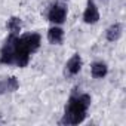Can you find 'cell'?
<instances>
[{
  "label": "cell",
  "instance_id": "6da1fadb",
  "mask_svg": "<svg viewBox=\"0 0 126 126\" xmlns=\"http://www.w3.org/2000/svg\"><path fill=\"white\" fill-rule=\"evenodd\" d=\"M40 47V36L37 33H27L22 36H14V64L18 67H27L30 55Z\"/></svg>",
  "mask_w": 126,
  "mask_h": 126
},
{
  "label": "cell",
  "instance_id": "7a4b0ae2",
  "mask_svg": "<svg viewBox=\"0 0 126 126\" xmlns=\"http://www.w3.org/2000/svg\"><path fill=\"white\" fill-rule=\"evenodd\" d=\"M91 105V96L88 94L71 95L67 105L64 116L59 120V125H79L86 119V111Z\"/></svg>",
  "mask_w": 126,
  "mask_h": 126
},
{
  "label": "cell",
  "instance_id": "3957f363",
  "mask_svg": "<svg viewBox=\"0 0 126 126\" xmlns=\"http://www.w3.org/2000/svg\"><path fill=\"white\" fill-rule=\"evenodd\" d=\"M67 16V6L62 3H55L47 12V19L53 24H62Z\"/></svg>",
  "mask_w": 126,
  "mask_h": 126
},
{
  "label": "cell",
  "instance_id": "277c9868",
  "mask_svg": "<svg viewBox=\"0 0 126 126\" xmlns=\"http://www.w3.org/2000/svg\"><path fill=\"white\" fill-rule=\"evenodd\" d=\"M98 19H99V12H98L95 2L94 0H88L86 9L83 12V21L86 24H95V22H98Z\"/></svg>",
  "mask_w": 126,
  "mask_h": 126
},
{
  "label": "cell",
  "instance_id": "5b68a950",
  "mask_svg": "<svg viewBox=\"0 0 126 126\" xmlns=\"http://www.w3.org/2000/svg\"><path fill=\"white\" fill-rule=\"evenodd\" d=\"M82 70V58L79 53H74L65 64V74L68 76H76Z\"/></svg>",
  "mask_w": 126,
  "mask_h": 126
},
{
  "label": "cell",
  "instance_id": "8992f818",
  "mask_svg": "<svg viewBox=\"0 0 126 126\" xmlns=\"http://www.w3.org/2000/svg\"><path fill=\"white\" fill-rule=\"evenodd\" d=\"M19 88V82L16 77H6L3 80H0V95H3L6 92H15Z\"/></svg>",
  "mask_w": 126,
  "mask_h": 126
},
{
  "label": "cell",
  "instance_id": "52a82bcc",
  "mask_svg": "<svg viewBox=\"0 0 126 126\" xmlns=\"http://www.w3.org/2000/svg\"><path fill=\"white\" fill-rule=\"evenodd\" d=\"M107 73H108V67L102 61H96L91 65V74L94 79H102L107 76Z\"/></svg>",
  "mask_w": 126,
  "mask_h": 126
},
{
  "label": "cell",
  "instance_id": "ba28073f",
  "mask_svg": "<svg viewBox=\"0 0 126 126\" xmlns=\"http://www.w3.org/2000/svg\"><path fill=\"white\" fill-rule=\"evenodd\" d=\"M122 31H123V27L120 22H116V24H111L108 28H107V40L108 42H117L120 37H122Z\"/></svg>",
  "mask_w": 126,
  "mask_h": 126
},
{
  "label": "cell",
  "instance_id": "9c48e42d",
  "mask_svg": "<svg viewBox=\"0 0 126 126\" xmlns=\"http://www.w3.org/2000/svg\"><path fill=\"white\" fill-rule=\"evenodd\" d=\"M62 39H64V30L59 27H52L47 31V40L52 45H61Z\"/></svg>",
  "mask_w": 126,
  "mask_h": 126
},
{
  "label": "cell",
  "instance_id": "30bf717a",
  "mask_svg": "<svg viewBox=\"0 0 126 126\" xmlns=\"http://www.w3.org/2000/svg\"><path fill=\"white\" fill-rule=\"evenodd\" d=\"M6 27H8V30L11 31V34H18V33L21 31L22 22H21V19H19V18H16V16H12V18L8 21Z\"/></svg>",
  "mask_w": 126,
  "mask_h": 126
},
{
  "label": "cell",
  "instance_id": "8fae6325",
  "mask_svg": "<svg viewBox=\"0 0 126 126\" xmlns=\"http://www.w3.org/2000/svg\"><path fill=\"white\" fill-rule=\"evenodd\" d=\"M102 2H108V0H102Z\"/></svg>",
  "mask_w": 126,
  "mask_h": 126
}]
</instances>
